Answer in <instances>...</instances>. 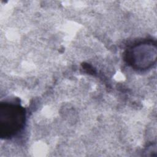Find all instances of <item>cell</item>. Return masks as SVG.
<instances>
[{
    "label": "cell",
    "instance_id": "1",
    "mask_svg": "<svg viewBox=\"0 0 157 157\" xmlns=\"http://www.w3.org/2000/svg\"><path fill=\"white\" fill-rule=\"evenodd\" d=\"M26 112L19 102L4 101L0 103V137L10 139L20 132L26 123Z\"/></svg>",
    "mask_w": 157,
    "mask_h": 157
},
{
    "label": "cell",
    "instance_id": "2",
    "mask_svg": "<svg viewBox=\"0 0 157 157\" xmlns=\"http://www.w3.org/2000/svg\"><path fill=\"white\" fill-rule=\"evenodd\" d=\"M156 45L151 40H145L128 47L124 53L127 64L135 70L146 71L155 64Z\"/></svg>",
    "mask_w": 157,
    "mask_h": 157
}]
</instances>
